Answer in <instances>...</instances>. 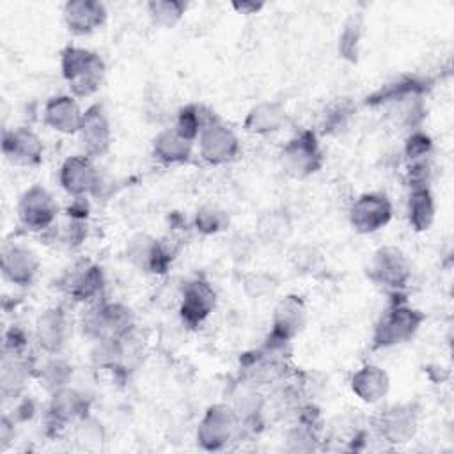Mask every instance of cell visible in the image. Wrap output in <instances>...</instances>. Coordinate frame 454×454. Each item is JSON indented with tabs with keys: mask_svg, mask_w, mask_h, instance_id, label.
Segmentation results:
<instances>
[{
	"mask_svg": "<svg viewBox=\"0 0 454 454\" xmlns=\"http://www.w3.org/2000/svg\"><path fill=\"white\" fill-rule=\"evenodd\" d=\"M82 330L92 340L119 339L135 328V312L121 301H94L82 317Z\"/></svg>",
	"mask_w": 454,
	"mask_h": 454,
	"instance_id": "3",
	"label": "cell"
},
{
	"mask_svg": "<svg viewBox=\"0 0 454 454\" xmlns=\"http://www.w3.org/2000/svg\"><path fill=\"white\" fill-rule=\"evenodd\" d=\"M353 115V106L349 101L342 99L335 105H332L326 114H325V119H323V131L325 133H335V131H340L342 128H346V124L349 122Z\"/></svg>",
	"mask_w": 454,
	"mask_h": 454,
	"instance_id": "36",
	"label": "cell"
},
{
	"mask_svg": "<svg viewBox=\"0 0 454 454\" xmlns=\"http://www.w3.org/2000/svg\"><path fill=\"white\" fill-rule=\"evenodd\" d=\"M76 135L85 156L99 158L108 153L114 135L110 117L101 103H92L83 110L82 126Z\"/></svg>",
	"mask_w": 454,
	"mask_h": 454,
	"instance_id": "16",
	"label": "cell"
},
{
	"mask_svg": "<svg viewBox=\"0 0 454 454\" xmlns=\"http://www.w3.org/2000/svg\"><path fill=\"white\" fill-rule=\"evenodd\" d=\"M82 119L83 110L73 94L51 96L43 106L44 126L62 135H76L82 126Z\"/></svg>",
	"mask_w": 454,
	"mask_h": 454,
	"instance_id": "22",
	"label": "cell"
},
{
	"mask_svg": "<svg viewBox=\"0 0 454 454\" xmlns=\"http://www.w3.org/2000/svg\"><path fill=\"white\" fill-rule=\"evenodd\" d=\"M317 442L319 440L314 429V422H307V420H301L300 424H296L287 434V449L294 452L314 450L317 447Z\"/></svg>",
	"mask_w": 454,
	"mask_h": 454,
	"instance_id": "34",
	"label": "cell"
},
{
	"mask_svg": "<svg viewBox=\"0 0 454 454\" xmlns=\"http://www.w3.org/2000/svg\"><path fill=\"white\" fill-rule=\"evenodd\" d=\"M419 427V411L410 403L392 404L381 410L374 419L376 434L390 445L410 442Z\"/></svg>",
	"mask_w": 454,
	"mask_h": 454,
	"instance_id": "13",
	"label": "cell"
},
{
	"mask_svg": "<svg viewBox=\"0 0 454 454\" xmlns=\"http://www.w3.org/2000/svg\"><path fill=\"white\" fill-rule=\"evenodd\" d=\"M216 307V291L204 278L188 280L181 291L179 316L188 328L200 326Z\"/></svg>",
	"mask_w": 454,
	"mask_h": 454,
	"instance_id": "18",
	"label": "cell"
},
{
	"mask_svg": "<svg viewBox=\"0 0 454 454\" xmlns=\"http://www.w3.org/2000/svg\"><path fill=\"white\" fill-rule=\"evenodd\" d=\"M262 5L261 4H248V2H241V4H234V9H238L239 12H247V14H252V12H257Z\"/></svg>",
	"mask_w": 454,
	"mask_h": 454,
	"instance_id": "40",
	"label": "cell"
},
{
	"mask_svg": "<svg viewBox=\"0 0 454 454\" xmlns=\"http://www.w3.org/2000/svg\"><path fill=\"white\" fill-rule=\"evenodd\" d=\"M293 259H294V266L303 273H312L316 268L321 266V255L309 247L296 248V252L293 254Z\"/></svg>",
	"mask_w": 454,
	"mask_h": 454,
	"instance_id": "38",
	"label": "cell"
},
{
	"mask_svg": "<svg viewBox=\"0 0 454 454\" xmlns=\"http://www.w3.org/2000/svg\"><path fill=\"white\" fill-rule=\"evenodd\" d=\"M289 229H291V223L282 211H268L259 220V232L266 239H278L286 236Z\"/></svg>",
	"mask_w": 454,
	"mask_h": 454,
	"instance_id": "37",
	"label": "cell"
},
{
	"mask_svg": "<svg viewBox=\"0 0 454 454\" xmlns=\"http://www.w3.org/2000/svg\"><path fill=\"white\" fill-rule=\"evenodd\" d=\"M193 227L204 236L218 234L229 227V215L215 204H204L193 215Z\"/></svg>",
	"mask_w": 454,
	"mask_h": 454,
	"instance_id": "32",
	"label": "cell"
},
{
	"mask_svg": "<svg viewBox=\"0 0 454 454\" xmlns=\"http://www.w3.org/2000/svg\"><path fill=\"white\" fill-rule=\"evenodd\" d=\"M431 151H433V140L429 138L427 133H424L420 129H413L408 135V138L404 142V156L410 163L427 160Z\"/></svg>",
	"mask_w": 454,
	"mask_h": 454,
	"instance_id": "35",
	"label": "cell"
},
{
	"mask_svg": "<svg viewBox=\"0 0 454 454\" xmlns=\"http://www.w3.org/2000/svg\"><path fill=\"white\" fill-rule=\"evenodd\" d=\"M71 332L73 323L62 305H51L41 310L34 326L35 342L46 355H60L67 346Z\"/></svg>",
	"mask_w": 454,
	"mask_h": 454,
	"instance_id": "12",
	"label": "cell"
},
{
	"mask_svg": "<svg viewBox=\"0 0 454 454\" xmlns=\"http://www.w3.org/2000/svg\"><path fill=\"white\" fill-rule=\"evenodd\" d=\"M287 121V114L282 103L278 101H259L255 103L245 115L243 128L250 135H271L284 128Z\"/></svg>",
	"mask_w": 454,
	"mask_h": 454,
	"instance_id": "26",
	"label": "cell"
},
{
	"mask_svg": "<svg viewBox=\"0 0 454 454\" xmlns=\"http://www.w3.org/2000/svg\"><path fill=\"white\" fill-rule=\"evenodd\" d=\"M199 156L215 167L227 165L234 161L241 153V142L236 131L225 124L222 119L215 117L204 126L197 137Z\"/></svg>",
	"mask_w": 454,
	"mask_h": 454,
	"instance_id": "8",
	"label": "cell"
},
{
	"mask_svg": "<svg viewBox=\"0 0 454 454\" xmlns=\"http://www.w3.org/2000/svg\"><path fill=\"white\" fill-rule=\"evenodd\" d=\"M12 438H14V419L4 415L2 422H0V445H2V449H5Z\"/></svg>",
	"mask_w": 454,
	"mask_h": 454,
	"instance_id": "39",
	"label": "cell"
},
{
	"mask_svg": "<svg viewBox=\"0 0 454 454\" xmlns=\"http://www.w3.org/2000/svg\"><path fill=\"white\" fill-rule=\"evenodd\" d=\"M427 82L419 76L411 74H401L399 78H394L387 83H383L380 89H376L371 96H367V105L371 106H381V105H394V103H408L411 99L420 98L427 90Z\"/></svg>",
	"mask_w": 454,
	"mask_h": 454,
	"instance_id": "24",
	"label": "cell"
},
{
	"mask_svg": "<svg viewBox=\"0 0 454 454\" xmlns=\"http://www.w3.org/2000/svg\"><path fill=\"white\" fill-rule=\"evenodd\" d=\"M59 184L73 199L87 195L98 197L106 186L94 158L85 154L69 156L62 161L59 168Z\"/></svg>",
	"mask_w": 454,
	"mask_h": 454,
	"instance_id": "6",
	"label": "cell"
},
{
	"mask_svg": "<svg viewBox=\"0 0 454 454\" xmlns=\"http://www.w3.org/2000/svg\"><path fill=\"white\" fill-rule=\"evenodd\" d=\"M147 12L154 25L163 28H172L184 16L186 4L177 0H151L147 4Z\"/></svg>",
	"mask_w": 454,
	"mask_h": 454,
	"instance_id": "33",
	"label": "cell"
},
{
	"mask_svg": "<svg viewBox=\"0 0 454 454\" xmlns=\"http://www.w3.org/2000/svg\"><path fill=\"white\" fill-rule=\"evenodd\" d=\"M367 273L378 286L399 293L408 286L411 278V266L401 248L385 245L372 254Z\"/></svg>",
	"mask_w": 454,
	"mask_h": 454,
	"instance_id": "9",
	"label": "cell"
},
{
	"mask_svg": "<svg viewBox=\"0 0 454 454\" xmlns=\"http://www.w3.org/2000/svg\"><path fill=\"white\" fill-rule=\"evenodd\" d=\"M67 30L74 35H87L106 21V7L96 0H69L62 9Z\"/></svg>",
	"mask_w": 454,
	"mask_h": 454,
	"instance_id": "23",
	"label": "cell"
},
{
	"mask_svg": "<svg viewBox=\"0 0 454 454\" xmlns=\"http://www.w3.org/2000/svg\"><path fill=\"white\" fill-rule=\"evenodd\" d=\"M241 424L232 406L225 403L211 404L199 420L195 440L204 450H223L238 434Z\"/></svg>",
	"mask_w": 454,
	"mask_h": 454,
	"instance_id": "4",
	"label": "cell"
},
{
	"mask_svg": "<svg viewBox=\"0 0 454 454\" xmlns=\"http://www.w3.org/2000/svg\"><path fill=\"white\" fill-rule=\"evenodd\" d=\"M348 215L351 227L358 234H374L390 223L394 206L385 193L365 192L353 200Z\"/></svg>",
	"mask_w": 454,
	"mask_h": 454,
	"instance_id": "11",
	"label": "cell"
},
{
	"mask_svg": "<svg viewBox=\"0 0 454 454\" xmlns=\"http://www.w3.org/2000/svg\"><path fill=\"white\" fill-rule=\"evenodd\" d=\"M34 376L41 381V387H44V390L51 394L59 388L71 385L73 365L59 355H48V360L43 365H35Z\"/></svg>",
	"mask_w": 454,
	"mask_h": 454,
	"instance_id": "29",
	"label": "cell"
},
{
	"mask_svg": "<svg viewBox=\"0 0 454 454\" xmlns=\"http://www.w3.org/2000/svg\"><path fill=\"white\" fill-rule=\"evenodd\" d=\"M2 153L16 167H37L44 156V144L30 126L4 129Z\"/></svg>",
	"mask_w": 454,
	"mask_h": 454,
	"instance_id": "17",
	"label": "cell"
},
{
	"mask_svg": "<svg viewBox=\"0 0 454 454\" xmlns=\"http://www.w3.org/2000/svg\"><path fill=\"white\" fill-rule=\"evenodd\" d=\"M362 35H364V20L358 12L351 14L339 34V55L344 60L348 62L358 60Z\"/></svg>",
	"mask_w": 454,
	"mask_h": 454,
	"instance_id": "31",
	"label": "cell"
},
{
	"mask_svg": "<svg viewBox=\"0 0 454 454\" xmlns=\"http://www.w3.org/2000/svg\"><path fill=\"white\" fill-rule=\"evenodd\" d=\"M60 73L74 98H90L99 90L106 66L101 55L92 50L66 46L60 51Z\"/></svg>",
	"mask_w": 454,
	"mask_h": 454,
	"instance_id": "1",
	"label": "cell"
},
{
	"mask_svg": "<svg viewBox=\"0 0 454 454\" xmlns=\"http://www.w3.org/2000/svg\"><path fill=\"white\" fill-rule=\"evenodd\" d=\"M59 204L55 197L41 184L28 186L16 204L20 223L30 232H44L55 227Z\"/></svg>",
	"mask_w": 454,
	"mask_h": 454,
	"instance_id": "7",
	"label": "cell"
},
{
	"mask_svg": "<svg viewBox=\"0 0 454 454\" xmlns=\"http://www.w3.org/2000/svg\"><path fill=\"white\" fill-rule=\"evenodd\" d=\"M35 374V365L25 356V353L4 351L0 364V394L5 401H18L28 380Z\"/></svg>",
	"mask_w": 454,
	"mask_h": 454,
	"instance_id": "21",
	"label": "cell"
},
{
	"mask_svg": "<svg viewBox=\"0 0 454 454\" xmlns=\"http://www.w3.org/2000/svg\"><path fill=\"white\" fill-rule=\"evenodd\" d=\"M307 321V307L301 296L287 294L284 296L275 310L271 319V333L268 337V344L275 348H286L305 326Z\"/></svg>",
	"mask_w": 454,
	"mask_h": 454,
	"instance_id": "15",
	"label": "cell"
},
{
	"mask_svg": "<svg viewBox=\"0 0 454 454\" xmlns=\"http://www.w3.org/2000/svg\"><path fill=\"white\" fill-rule=\"evenodd\" d=\"M351 392L367 404H376L387 397L390 390V378L387 371L376 364H365L356 369L349 380Z\"/></svg>",
	"mask_w": 454,
	"mask_h": 454,
	"instance_id": "25",
	"label": "cell"
},
{
	"mask_svg": "<svg viewBox=\"0 0 454 454\" xmlns=\"http://www.w3.org/2000/svg\"><path fill=\"white\" fill-rule=\"evenodd\" d=\"M282 168L293 177H309L321 170L325 154L316 131L301 129L280 151Z\"/></svg>",
	"mask_w": 454,
	"mask_h": 454,
	"instance_id": "5",
	"label": "cell"
},
{
	"mask_svg": "<svg viewBox=\"0 0 454 454\" xmlns=\"http://www.w3.org/2000/svg\"><path fill=\"white\" fill-rule=\"evenodd\" d=\"M215 117L216 115L209 108L197 103H188L179 108L174 129L179 131L184 138L195 142L200 131L204 129V126L211 122Z\"/></svg>",
	"mask_w": 454,
	"mask_h": 454,
	"instance_id": "30",
	"label": "cell"
},
{
	"mask_svg": "<svg viewBox=\"0 0 454 454\" xmlns=\"http://www.w3.org/2000/svg\"><path fill=\"white\" fill-rule=\"evenodd\" d=\"M89 399L78 388L71 385L59 388L50 394L46 408V424L50 429L60 431L69 426H76L80 420L89 417Z\"/></svg>",
	"mask_w": 454,
	"mask_h": 454,
	"instance_id": "14",
	"label": "cell"
},
{
	"mask_svg": "<svg viewBox=\"0 0 454 454\" xmlns=\"http://www.w3.org/2000/svg\"><path fill=\"white\" fill-rule=\"evenodd\" d=\"M426 316L406 301L390 303L374 325L371 342L374 349H388L404 344L420 330Z\"/></svg>",
	"mask_w": 454,
	"mask_h": 454,
	"instance_id": "2",
	"label": "cell"
},
{
	"mask_svg": "<svg viewBox=\"0 0 454 454\" xmlns=\"http://www.w3.org/2000/svg\"><path fill=\"white\" fill-rule=\"evenodd\" d=\"M126 259L144 273H165L172 262V252L149 234H135L126 241Z\"/></svg>",
	"mask_w": 454,
	"mask_h": 454,
	"instance_id": "19",
	"label": "cell"
},
{
	"mask_svg": "<svg viewBox=\"0 0 454 454\" xmlns=\"http://www.w3.org/2000/svg\"><path fill=\"white\" fill-rule=\"evenodd\" d=\"M59 289L73 301L94 303L105 289L103 268L92 261H78L59 278Z\"/></svg>",
	"mask_w": 454,
	"mask_h": 454,
	"instance_id": "10",
	"label": "cell"
},
{
	"mask_svg": "<svg viewBox=\"0 0 454 454\" xmlns=\"http://www.w3.org/2000/svg\"><path fill=\"white\" fill-rule=\"evenodd\" d=\"M153 156L163 165H183L190 161L193 142L184 138L174 128L161 129L151 142Z\"/></svg>",
	"mask_w": 454,
	"mask_h": 454,
	"instance_id": "27",
	"label": "cell"
},
{
	"mask_svg": "<svg viewBox=\"0 0 454 454\" xmlns=\"http://www.w3.org/2000/svg\"><path fill=\"white\" fill-rule=\"evenodd\" d=\"M37 254L21 243H5L2 248V275L18 287L32 286L39 271Z\"/></svg>",
	"mask_w": 454,
	"mask_h": 454,
	"instance_id": "20",
	"label": "cell"
},
{
	"mask_svg": "<svg viewBox=\"0 0 454 454\" xmlns=\"http://www.w3.org/2000/svg\"><path fill=\"white\" fill-rule=\"evenodd\" d=\"M406 216L410 227L417 232H424L433 225L436 216V202L429 186L410 188L406 200Z\"/></svg>",
	"mask_w": 454,
	"mask_h": 454,
	"instance_id": "28",
	"label": "cell"
}]
</instances>
